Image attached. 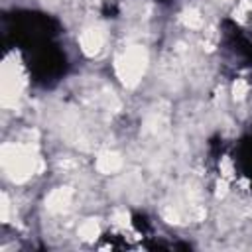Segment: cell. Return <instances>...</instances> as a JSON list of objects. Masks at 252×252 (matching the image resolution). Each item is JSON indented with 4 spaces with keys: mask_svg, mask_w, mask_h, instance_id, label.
<instances>
[{
    "mask_svg": "<svg viewBox=\"0 0 252 252\" xmlns=\"http://www.w3.org/2000/svg\"><path fill=\"white\" fill-rule=\"evenodd\" d=\"M2 163H4V169L12 173L16 181H26L35 171H41L39 158H35L32 148H26V146H4Z\"/></svg>",
    "mask_w": 252,
    "mask_h": 252,
    "instance_id": "1",
    "label": "cell"
},
{
    "mask_svg": "<svg viewBox=\"0 0 252 252\" xmlns=\"http://www.w3.org/2000/svg\"><path fill=\"white\" fill-rule=\"evenodd\" d=\"M148 65V51L142 45L126 47L116 59V73L126 87H136L146 71Z\"/></svg>",
    "mask_w": 252,
    "mask_h": 252,
    "instance_id": "2",
    "label": "cell"
},
{
    "mask_svg": "<svg viewBox=\"0 0 252 252\" xmlns=\"http://www.w3.org/2000/svg\"><path fill=\"white\" fill-rule=\"evenodd\" d=\"M79 45H81V51L85 55H89V57L96 55L104 45V32L98 26L85 28L79 35Z\"/></svg>",
    "mask_w": 252,
    "mask_h": 252,
    "instance_id": "3",
    "label": "cell"
},
{
    "mask_svg": "<svg viewBox=\"0 0 252 252\" xmlns=\"http://www.w3.org/2000/svg\"><path fill=\"white\" fill-rule=\"evenodd\" d=\"M71 201H73V191L69 187H57V189H53L45 197V207H47L49 213H55L57 215V213L67 211L69 205H71Z\"/></svg>",
    "mask_w": 252,
    "mask_h": 252,
    "instance_id": "4",
    "label": "cell"
},
{
    "mask_svg": "<svg viewBox=\"0 0 252 252\" xmlns=\"http://www.w3.org/2000/svg\"><path fill=\"white\" fill-rule=\"evenodd\" d=\"M94 165H96V169L100 173L110 175V173H114V171H118L122 167V158L116 152H102V154H98Z\"/></svg>",
    "mask_w": 252,
    "mask_h": 252,
    "instance_id": "5",
    "label": "cell"
},
{
    "mask_svg": "<svg viewBox=\"0 0 252 252\" xmlns=\"http://www.w3.org/2000/svg\"><path fill=\"white\" fill-rule=\"evenodd\" d=\"M98 234H100V226H98V222H96L94 219H89V220H85V222L79 226V236H81L83 240H87V242L94 240Z\"/></svg>",
    "mask_w": 252,
    "mask_h": 252,
    "instance_id": "6",
    "label": "cell"
},
{
    "mask_svg": "<svg viewBox=\"0 0 252 252\" xmlns=\"http://www.w3.org/2000/svg\"><path fill=\"white\" fill-rule=\"evenodd\" d=\"M181 22H183L189 30H199V28L203 26V16H201V12H199V10L189 8V10H185V12H183Z\"/></svg>",
    "mask_w": 252,
    "mask_h": 252,
    "instance_id": "7",
    "label": "cell"
},
{
    "mask_svg": "<svg viewBox=\"0 0 252 252\" xmlns=\"http://www.w3.org/2000/svg\"><path fill=\"white\" fill-rule=\"evenodd\" d=\"M246 93H248V83L244 79H236L234 85H232V96H234V100H242L246 96Z\"/></svg>",
    "mask_w": 252,
    "mask_h": 252,
    "instance_id": "8",
    "label": "cell"
},
{
    "mask_svg": "<svg viewBox=\"0 0 252 252\" xmlns=\"http://www.w3.org/2000/svg\"><path fill=\"white\" fill-rule=\"evenodd\" d=\"M128 219H130V215L126 211H116L114 213V224H118V226H128Z\"/></svg>",
    "mask_w": 252,
    "mask_h": 252,
    "instance_id": "9",
    "label": "cell"
}]
</instances>
